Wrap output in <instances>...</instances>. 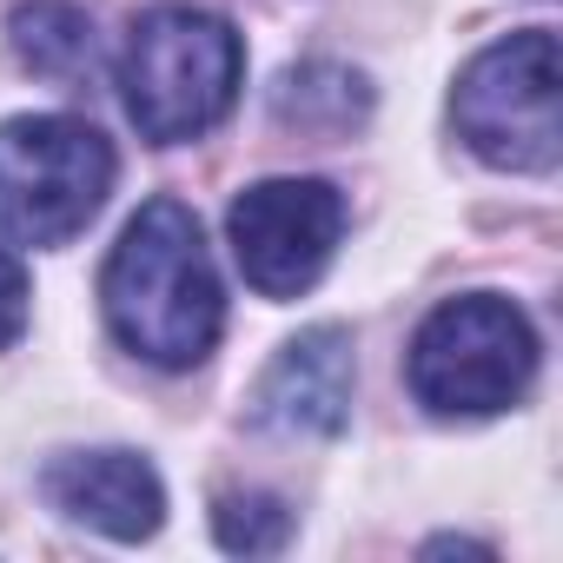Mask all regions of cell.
I'll use <instances>...</instances> for the list:
<instances>
[{"instance_id": "cell-1", "label": "cell", "mask_w": 563, "mask_h": 563, "mask_svg": "<svg viewBox=\"0 0 563 563\" xmlns=\"http://www.w3.org/2000/svg\"><path fill=\"white\" fill-rule=\"evenodd\" d=\"M100 306H107L113 339L140 365L192 372L212 358V345L225 332V286L212 272L192 206L146 199L126 219V232L100 272Z\"/></svg>"}, {"instance_id": "cell-2", "label": "cell", "mask_w": 563, "mask_h": 563, "mask_svg": "<svg viewBox=\"0 0 563 563\" xmlns=\"http://www.w3.org/2000/svg\"><path fill=\"white\" fill-rule=\"evenodd\" d=\"M245 87V41L206 8H146L120 47V100L140 140L186 146L212 133Z\"/></svg>"}, {"instance_id": "cell-3", "label": "cell", "mask_w": 563, "mask_h": 563, "mask_svg": "<svg viewBox=\"0 0 563 563\" xmlns=\"http://www.w3.org/2000/svg\"><path fill=\"white\" fill-rule=\"evenodd\" d=\"M405 372L431 418H497L537 378V332L504 292H457L418 325Z\"/></svg>"}, {"instance_id": "cell-4", "label": "cell", "mask_w": 563, "mask_h": 563, "mask_svg": "<svg viewBox=\"0 0 563 563\" xmlns=\"http://www.w3.org/2000/svg\"><path fill=\"white\" fill-rule=\"evenodd\" d=\"M113 140L74 113L0 120V232L14 245L80 239L113 192Z\"/></svg>"}, {"instance_id": "cell-5", "label": "cell", "mask_w": 563, "mask_h": 563, "mask_svg": "<svg viewBox=\"0 0 563 563\" xmlns=\"http://www.w3.org/2000/svg\"><path fill=\"white\" fill-rule=\"evenodd\" d=\"M451 120L464 146L497 173H556L563 159V74L556 34L523 27L490 41L451 87Z\"/></svg>"}, {"instance_id": "cell-6", "label": "cell", "mask_w": 563, "mask_h": 563, "mask_svg": "<svg viewBox=\"0 0 563 563\" xmlns=\"http://www.w3.org/2000/svg\"><path fill=\"white\" fill-rule=\"evenodd\" d=\"M225 239L258 299H299L345 239V192L332 179H258L232 199Z\"/></svg>"}, {"instance_id": "cell-7", "label": "cell", "mask_w": 563, "mask_h": 563, "mask_svg": "<svg viewBox=\"0 0 563 563\" xmlns=\"http://www.w3.org/2000/svg\"><path fill=\"white\" fill-rule=\"evenodd\" d=\"M352 339L339 325H312L272 352L252 385V424L278 438H339L352 418Z\"/></svg>"}, {"instance_id": "cell-8", "label": "cell", "mask_w": 563, "mask_h": 563, "mask_svg": "<svg viewBox=\"0 0 563 563\" xmlns=\"http://www.w3.org/2000/svg\"><path fill=\"white\" fill-rule=\"evenodd\" d=\"M47 504L113 543H146L166 523V484L140 451H67L41 471Z\"/></svg>"}, {"instance_id": "cell-9", "label": "cell", "mask_w": 563, "mask_h": 563, "mask_svg": "<svg viewBox=\"0 0 563 563\" xmlns=\"http://www.w3.org/2000/svg\"><path fill=\"white\" fill-rule=\"evenodd\" d=\"M8 41L21 54V67L47 74V80H67L93 60V21L74 8V0H27L8 21Z\"/></svg>"}, {"instance_id": "cell-10", "label": "cell", "mask_w": 563, "mask_h": 563, "mask_svg": "<svg viewBox=\"0 0 563 563\" xmlns=\"http://www.w3.org/2000/svg\"><path fill=\"white\" fill-rule=\"evenodd\" d=\"M272 107H278V120H286V126L345 133V126H358V120H365V107H372V87H365L358 74L332 67V60H312V67H292L286 80H278Z\"/></svg>"}, {"instance_id": "cell-11", "label": "cell", "mask_w": 563, "mask_h": 563, "mask_svg": "<svg viewBox=\"0 0 563 563\" xmlns=\"http://www.w3.org/2000/svg\"><path fill=\"white\" fill-rule=\"evenodd\" d=\"M212 537L232 556H278V550L292 543V510L278 504V497H265V490L219 497L212 504Z\"/></svg>"}, {"instance_id": "cell-12", "label": "cell", "mask_w": 563, "mask_h": 563, "mask_svg": "<svg viewBox=\"0 0 563 563\" xmlns=\"http://www.w3.org/2000/svg\"><path fill=\"white\" fill-rule=\"evenodd\" d=\"M34 312V286H27V265L14 245H0V352H14Z\"/></svg>"}]
</instances>
